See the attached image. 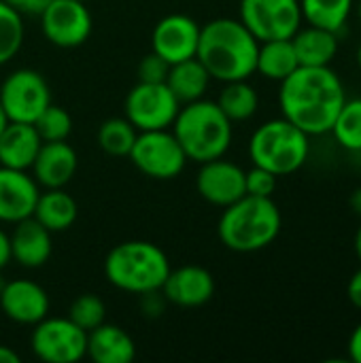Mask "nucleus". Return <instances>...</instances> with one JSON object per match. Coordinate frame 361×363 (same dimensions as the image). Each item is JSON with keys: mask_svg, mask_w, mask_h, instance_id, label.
<instances>
[{"mask_svg": "<svg viewBox=\"0 0 361 363\" xmlns=\"http://www.w3.org/2000/svg\"><path fill=\"white\" fill-rule=\"evenodd\" d=\"M345 100V85L330 66H298L279 89L283 117L309 136L332 132Z\"/></svg>", "mask_w": 361, "mask_h": 363, "instance_id": "obj_1", "label": "nucleus"}, {"mask_svg": "<svg viewBox=\"0 0 361 363\" xmlns=\"http://www.w3.org/2000/svg\"><path fill=\"white\" fill-rule=\"evenodd\" d=\"M257 49L260 40L240 19L219 17L200 28L196 57L211 79L228 83L255 74Z\"/></svg>", "mask_w": 361, "mask_h": 363, "instance_id": "obj_2", "label": "nucleus"}, {"mask_svg": "<svg viewBox=\"0 0 361 363\" xmlns=\"http://www.w3.org/2000/svg\"><path fill=\"white\" fill-rule=\"evenodd\" d=\"M281 225L283 217L272 198L243 196L223 208L217 234L226 249L236 253H255L279 238Z\"/></svg>", "mask_w": 361, "mask_h": 363, "instance_id": "obj_3", "label": "nucleus"}, {"mask_svg": "<svg viewBox=\"0 0 361 363\" xmlns=\"http://www.w3.org/2000/svg\"><path fill=\"white\" fill-rule=\"evenodd\" d=\"M170 128L187 160L198 164L223 157L234 136L232 121L223 115L217 102L202 98L181 106Z\"/></svg>", "mask_w": 361, "mask_h": 363, "instance_id": "obj_4", "label": "nucleus"}, {"mask_svg": "<svg viewBox=\"0 0 361 363\" xmlns=\"http://www.w3.org/2000/svg\"><path fill=\"white\" fill-rule=\"evenodd\" d=\"M170 270L168 255L147 240L121 242L113 247L104 259V277L109 283L136 296L160 291Z\"/></svg>", "mask_w": 361, "mask_h": 363, "instance_id": "obj_5", "label": "nucleus"}, {"mask_svg": "<svg viewBox=\"0 0 361 363\" xmlns=\"http://www.w3.org/2000/svg\"><path fill=\"white\" fill-rule=\"evenodd\" d=\"M309 134L285 117L262 123L249 140V157L253 166L266 168L277 177L298 172L311 153Z\"/></svg>", "mask_w": 361, "mask_h": 363, "instance_id": "obj_6", "label": "nucleus"}, {"mask_svg": "<svg viewBox=\"0 0 361 363\" xmlns=\"http://www.w3.org/2000/svg\"><path fill=\"white\" fill-rule=\"evenodd\" d=\"M128 157L145 177L157 181L177 179L187 164V155L170 128L138 132Z\"/></svg>", "mask_w": 361, "mask_h": 363, "instance_id": "obj_7", "label": "nucleus"}, {"mask_svg": "<svg viewBox=\"0 0 361 363\" xmlns=\"http://www.w3.org/2000/svg\"><path fill=\"white\" fill-rule=\"evenodd\" d=\"M51 104V89L45 77L32 68L11 72L0 85V106L9 121L34 123Z\"/></svg>", "mask_w": 361, "mask_h": 363, "instance_id": "obj_8", "label": "nucleus"}, {"mask_svg": "<svg viewBox=\"0 0 361 363\" xmlns=\"http://www.w3.org/2000/svg\"><path fill=\"white\" fill-rule=\"evenodd\" d=\"M240 21L260 40L291 38L302 26L300 0H240Z\"/></svg>", "mask_w": 361, "mask_h": 363, "instance_id": "obj_9", "label": "nucleus"}, {"mask_svg": "<svg viewBox=\"0 0 361 363\" xmlns=\"http://www.w3.org/2000/svg\"><path fill=\"white\" fill-rule=\"evenodd\" d=\"M30 347L40 362L77 363L87 355V332L68 317H45L34 325Z\"/></svg>", "mask_w": 361, "mask_h": 363, "instance_id": "obj_10", "label": "nucleus"}, {"mask_svg": "<svg viewBox=\"0 0 361 363\" xmlns=\"http://www.w3.org/2000/svg\"><path fill=\"white\" fill-rule=\"evenodd\" d=\"M181 108L166 83H136L126 98V119L138 130H168Z\"/></svg>", "mask_w": 361, "mask_h": 363, "instance_id": "obj_11", "label": "nucleus"}, {"mask_svg": "<svg viewBox=\"0 0 361 363\" xmlns=\"http://www.w3.org/2000/svg\"><path fill=\"white\" fill-rule=\"evenodd\" d=\"M38 17L45 38L62 49H74L91 34L89 9L79 0H51Z\"/></svg>", "mask_w": 361, "mask_h": 363, "instance_id": "obj_12", "label": "nucleus"}, {"mask_svg": "<svg viewBox=\"0 0 361 363\" xmlns=\"http://www.w3.org/2000/svg\"><path fill=\"white\" fill-rule=\"evenodd\" d=\"M196 189L202 200H206L213 206L226 208L247 196L245 189V170L223 157L211 160L200 164L198 177H196Z\"/></svg>", "mask_w": 361, "mask_h": 363, "instance_id": "obj_13", "label": "nucleus"}, {"mask_svg": "<svg viewBox=\"0 0 361 363\" xmlns=\"http://www.w3.org/2000/svg\"><path fill=\"white\" fill-rule=\"evenodd\" d=\"M200 40V26L196 19L183 13L162 17L151 34V47L168 64H177L196 57Z\"/></svg>", "mask_w": 361, "mask_h": 363, "instance_id": "obj_14", "label": "nucleus"}, {"mask_svg": "<svg viewBox=\"0 0 361 363\" xmlns=\"http://www.w3.org/2000/svg\"><path fill=\"white\" fill-rule=\"evenodd\" d=\"M0 308L19 325H36L49 313V296L34 281H9L0 291Z\"/></svg>", "mask_w": 361, "mask_h": 363, "instance_id": "obj_15", "label": "nucleus"}, {"mask_svg": "<svg viewBox=\"0 0 361 363\" xmlns=\"http://www.w3.org/2000/svg\"><path fill=\"white\" fill-rule=\"evenodd\" d=\"M38 183L26 170L0 166V221L17 223L32 217L38 200Z\"/></svg>", "mask_w": 361, "mask_h": 363, "instance_id": "obj_16", "label": "nucleus"}, {"mask_svg": "<svg viewBox=\"0 0 361 363\" xmlns=\"http://www.w3.org/2000/svg\"><path fill=\"white\" fill-rule=\"evenodd\" d=\"M162 291L166 302L183 308H198L215 296V279L202 266H181L168 272Z\"/></svg>", "mask_w": 361, "mask_h": 363, "instance_id": "obj_17", "label": "nucleus"}, {"mask_svg": "<svg viewBox=\"0 0 361 363\" xmlns=\"http://www.w3.org/2000/svg\"><path fill=\"white\" fill-rule=\"evenodd\" d=\"M77 166V151L66 140L43 143L32 164V177L38 185L47 189H57L72 181Z\"/></svg>", "mask_w": 361, "mask_h": 363, "instance_id": "obj_18", "label": "nucleus"}, {"mask_svg": "<svg viewBox=\"0 0 361 363\" xmlns=\"http://www.w3.org/2000/svg\"><path fill=\"white\" fill-rule=\"evenodd\" d=\"M11 238V259L23 268H40L51 257V232L34 217L15 223Z\"/></svg>", "mask_w": 361, "mask_h": 363, "instance_id": "obj_19", "label": "nucleus"}, {"mask_svg": "<svg viewBox=\"0 0 361 363\" xmlns=\"http://www.w3.org/2000/svg\"><path fill=\"white\" fill-rule=\"evenodd\" d=\"M43 140L34 123L9 121L0 134V166L28 170L32 168Z\"/></svg>", "mask_w": 361, "mask_h": 363, "instance_id": "obj_20", "label": "nucleus"}, {"mask_svg": "<svg viewBox=\"0 0 361 363\" xmlns=\"http://www.w3.org/2000/svg\"><path fill=\"white\" fill-rule=\"evenodd\" d=\"M87 355L96 363H132L136 357V345L126 330L102 323L87 332Z\"/></svg>", "mask_w": 361, "mask_h": 363, "instance_id": "obj_21", "label": "nucleus"}, {"mask_svg": "<svg viewBox=\"0 0 361 363\" xmlns=\"http://www.w3.org/2000/svg\"><path fill=\"white\" fill-rule=\"evenodd\" d=\"M291 43L300 66H330L338 53V34L317 26H300Z\"/></svg>", "mask_w": 361, "mask_h": 363, "instance_id": "obj_22", "label": "nucleus"}, {"mask_svg": "<svg viewBox=\"0 0 361 363\" xmlns=\"http://www.w3.org/2000/svg\"><path fill=\"white\" fill-rule=\"evenodd\" d=\"M77 215H79L77 202L70 194L64 191V187L47 189L45 194H38V200L32 213V217L40 225H45L51 234L66 232L68 228H72V223L77 221Z\"/></svg>", "mask_w": 361, "mask_h": 363, "instance_id": "obj_23", "label": "nucleus"}, {"mask_svg": "<svg viewBox=\"0 0 361 363\" xmlns=\"http://www.w3.org/2000/svg\"><path fill=\"white\" fill-rule=\"evenodd\" d=\"M211 83V74L206 72V68L200 64L198 57H189L177 64H170L168 77H166V85L168 89L177 96V100L181 104L200 100L206 91Z\"/></svg>", "mask_w": 361, "mask_h": 363, "instance_id": "obj_24", "label": "nucleus"}, {"mask_svg": "<svg viewBox=\"0 0 361 363\" xmlns=\"http://www.w3.org/2000/svg\"><path fill=\"white\" fill-rule=\"evenodd\" d=\"M298 55L294 49L291 38H277V40H264L257 49V62L255 72L270 81H283L298 68Z\"/></svg>", "mask_w": 361, "mask_h": 363, "instance_id": "obj_25", "label": "nucleus"}, {"mask_svg": "<svg viewBox=\"0 0 361 363\" xmlns=\"http://www.w3.org/2000/svg\"><path fill=\"white\" fill-rule=\"evenodd\" d=\"M355 0H300L302 19L309 26L326 28L340 34L351 17Z\"/></svg>", "mask_w": 361, "mask_h": 363, "instance_id": "obj_26", "label": "nucleus"}, {"mask_svg": "<svg viewBox=\"0 0 361 363\" xmlns=\"http://www.w3.org/2000/svg\"><path fill=\"white\" fill-rule=\"evenodd\" d=\"M217 106L223 111V115L234 121H247L257 113L260 96L255 87L249 83V79L243 81H228L217 98Z\"/></svg>", "mask_w": 361, "mask_h": 363, "instance_id": "obj_27", "label": "nucleus"}, {"mask_svg": "<svg viewBox=\"0 0 361 363\" xmlns=\"http://www.w3.org/2000/svg\"><path fill=\"white\" fill-rule=\"evenodd\" d=\"M136 136L138 130L126 117H113L98 128V147L113 157H128Z\"/></svg>", "mask_w": 361, "mask_h": 363, "instance_id": "obj_28", "label": "nucleus"}, {"mask_svg": "<svg viewBox=\"0 0 361 363\" xmlns=\"http://www.w3.org/2000/svg\"><path fill=\"white\" fill-rule=\"evenodd\" d=\"M332 134L343 149L361 153V98L345 100L332 125Z\"/></svg>", "mask_w": 361, "mask_h": 363, "instance_id": "obj_29", "label": "nucleus"}, {"mask_svg": "<svg viewBox=\"0 0 361 363\" xmlns=\"http://www.w3.org/2000/svg\"><path fill=\"white\" fill-rule=\"evenodd\" d=\"M23 45V19L13 6L0 0V66L11 62Z\"/></svg>", "mask_w": 361, "mask_h": 363, "instance_id": "obj_30", "label": "nucleus"}, {"mask_svg": "<svg viewBox=\"0 0 361 363\" xmlns=\"http://www.w3.org/2000/svg\"><path fill=\"white\" fill-rule=\"evenodd\" d=\"M34 128L43 143L66 140L72 132V117L66 108L49 104L34 121Z\"/></svg>", "mask_w": 361, "mask_h": 363, "instance_id": "obj_31", "label": "nucleus"}, {"mask_svg": "<svg viewBox=\"0 0 361 363\" xmlns=\"http://www.w3.org/2000/svg\"><path fill=\"white\" fill-rule=\"evenodd\" d=\"M68 319L74 325H79L83 332H91V330H96L98 325L104 323L106 306H104L102 298H98L96 294H83L70 304Z\"/></svg>", "mask_w": 361, "mask_h": 363, "instance_id": "obj_32", "label": "nucleus"}, {"mask_svg": "<svg viewBox=\"0 0 361 363\" xmlns=\"http://www.w3.org/2000/svg\"><path fill=\"white\" fill-rule=\"evenodd\" d=\"M277 174H272L266 168L253 166L251 170H245V189L247 196H257V198H272L277 189Z\"/></svg>", "mask_w": 361, "mask_h": 363, "instance_id": "obj_33", "label": "nucleus"}, {"mask_svg": "<svg viewBox=\"0 0 361 363\" xmlns=\"http://www.w3.org/2000/svg\"><path fill=\"white\" fill-rule=\"evenodd\" d=\"M168 70H170V64L162 55H157L155 51L145 55L136 68L140 83H166Z\"/></svg>", "mask_w": 361, "mask_h": 363, "instance_id": "obj_34", "label": "nucleus"}, {"mask_svg": "<svg viewBox=\"0 0 361 363\" xmlns=\"http://www.w3.org/2000/svg\"><path fill=\"white\" fill-rule=\"evenodd\" d=\"M9 6H13L17 13H28V15H40L45 11V6L51 0H4Z\"/></svg>", "mask_w": 361, "mask_h": 363, "instance_id": "obj_35", "label": "nucleus"}, {"mask_svg": "<svg viewBox=\"0 0 361 363\" xmlns=\"http://www.w3.org/2000/svg\"><path fill=\"white\" fill-rule=\"evenodd\" d=\"M347 298L357 311H361V268L351 277V281L347 285Z\"/></svg>", "mask_w": 361, "mask_h": 363, "instance_id": "obj_36", "label": "nucleus"}, {"mask_svg": "<svg viewBox=\"0 0 361 363\" xmlns=\"http://www.w3.org/2000/svg\"><path fill=\"white\" fill-rule=\"evenodd\" d=\"M349 357L355 363H361V323L349 336Z\"/></svg>", "mask_w": 361, "mask_h": 363, "instance_id": "obj_37", "label": "nucleus"}, {"mask_svg": "<svg viewBox=\"0 0 361 363\" xmlns=\"http://www.w3.org/2000/svg\"><path fill=\"white\" fill-rule=\"evenodd\" d=\"M11 262V238L9 234L0 228V270Z\"/></svg>", "mask_w": 361, "mask_h": 363, "instance_id": "obj_38", "label": "nucleus"}, {"mask_svg": "<svg viewBox=\"0 0 361 363\" xmlns=\"http://www.w3.org/2000/svg\"><path fill=\"white\" fill-rule=\"evenodd\" d=\"M19 362H21L19 353H15L11 347L0 345V363H19Z\"/></svg>", "mask_w": 361, "mask_h": 363, "instance_id": "obj_39", "label": "nucleus"}, {"mask_svg": "<svg viewBox=\"0 0 361 363\" xmlns=\"http://www.w3.org/2000/svg\"><path fill=\"white\" fill-rule=\"evenodd\" d=\"M349 204H351V208H353V213L361 217V187H357L353 194H351V200H349Z\"/></svg>", "mask_w": 361, "mask_h": 363, "instance_id": "obj_40", "label": "nucleus"}, {"mask_svg": "<svg viewBox=\"0 0 361 363\" xmlns=\"http://www.w3.org/2000/svg\"><path fill=\"white\" fill-rule=\"evenodd\" d=\"M355 253H357V259L361 262V225L360 230H357V234H355Z\"/></svg>", "mask_w": 361, "mask_h": 363, "instance_id": "obj_41", "label": "nucleus"}, {"mask_svg": "<svg viewBox=\"0 0 361 363\" xmlns=\"http://www.w3.org/2000/svg\"><path fill=\"white\" fill-rule=\"evenodd\" d=\"M6 123H9V119H6V115H4V111H2V106H0V134H2V130H4Z\"/></svg>", "mask_w": 361, "mask_h": 363, "instance_id": "obj_42", "label": "nucleus"}, {"mask_svg": "<svg viewBox=\"0 0 361 363\" xmlns=\"http://www.w3.org/2000/svg\"><path fill=\"white\" fill-rule=\"evenodd\" d=\"M355 13H357V19H360V23H361V0L357 2V6H355Z\"/></svg>", "mask_w": 361, "mask_h": 363, "instance_id": "obj_43", "label": "nucleus"}, {"mask_svg": "<svg viewBox=\"0 0 361 363\" xmlns=\"http://www.w3.org/2000/svg\"><path fill=\"white\" fill-rule=\"evenodd\" d=\"M357 66H360V70H361V45L357 47Z\"/></svg>", "mask_w": 361, "mask_h": 363, "instance_id": "obj_44", "label": "nucleus"}, {"mask_svg": "<svg viewBox=\"0 0 361 363\" xmlns=\"http://www.w3.org/2000/svg\"><path fill=\"white\" fill-rule=\"evenodd\" d=\"M2 287H4V281L0 279V291H2Z\"/></svg>", "mask_w": 361, "mask_h": 363, "instance_id": "obj_45", "label": "nucleus"}, {"mask_svg": "<svg viewBox=\"0 0 361 363\" xmlns=\"http://www.w3.org/2000/svg\"><path fill=\"white\" fill-rule=\"evenodd\" d=\"M79 2H89V0H79Z\"/></svg>", "mask_w": 361, "mask_h": 363, "instance_id": "obj_46", "label": "nucleus"}]
</instances>
